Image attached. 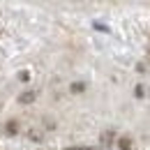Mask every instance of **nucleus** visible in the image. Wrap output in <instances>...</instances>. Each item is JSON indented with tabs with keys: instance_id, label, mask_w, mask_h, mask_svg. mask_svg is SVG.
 Returning a JSON list of instances; mask_svg holds the SVG:
<instances>
[{
	"instance_id": "1",
	"label": "nucleus",
	"mask_w": 150,
	"mask_h": 150,
	"mask_svg": "<svg viewBox=\"0 0 150 150\" xmlns=\"http://www.w3.org/2000/svg\"><path fill=\"white\" fill-rule=\"evenodd\" d=\"M35 97H37V93H33V90H28V93H23V95L19 97V102H21V104H30V102H33Z\"/></svg>"
},
{
	"instance_id": "2",
	"label": "nucleus",
	"mask_w": 150,
	"mask_h": 150,
	"mask_svg": "<svg viewBox=\"0 0 150 150\" xmlns=\"http://www.w3.org/2000/svg\"><path fill=\"white\" fill-rule=\"evenodd\" d=\"M93 25L97 28V30H99V33H111V30H109V25H104V23H99V21H95Z\"/></svg>"
},
{
	"instance_id": "3",
	"label": "nucleus",
	"mask_w": 150,
	"mask_h": 150,
	"mask_svg": "<svg viewBox=\"0 0 150 150\" xmlns=\"http://www.w3.org/2000/svg\"><path fill=\"white\" fill-rule=\"evenodd\" d=\"M120 148H122V150H129V148H132L129 139H120Z\"/></svg>"
},
{
	"instance_id": "4",
	"label": "nucleus",
	"mask_w": 150,
	"mask_h": 150,
	"mask_svg": "<svg viewBox=\"0 0 150 150\" xmlns=\"http://www.w3.org/2000/svg\"><path fill=\"white\" fill-rule=\"evenodd\" d=\"M83 88H86V86H83V83H74V86H72V93H81V90H83Z\"/></svg>"
},
{
	"instance_id": "5",
	"label": "nucleus",
	"mask_w": 150,
	"mask_h": 150,
	"mask_svg": "<svg viewBox=\"0 0 150 150\" xmlns=\"http://www.w3.org/2000/svg\"><path fill=\"white\" fill-rule=\"evenodd\" d=\"M136 97H143V86H136V90H134Z\"/></svg>"
},
{
	"instance_id": "6",
	"label": "nucleus",
	"mask_w": 150,
	"mask_h": 150,
	"mask_svg": "<svg viewBox=\"0 0 150 150\" xmlns=\"http://www.w3.org/2000/svg\"><path fill=\"white\" fill-rule=\"evenodd\" d=\"M19 79H21V81H28V79H30V74H28V72H21Z\"/></svg>"
},
{
	"instance_id": "7",
	"label": "nucleus",
	"mask_w": 150,
	"mask_h": 150,
	"mask_svg": "<svg viewBox=\"0 0 150 150\" xmlns=\"http://www.w3.org/2000/svg\"><path fill=\"white\" fill-rule=\"evenodd\" d=\"M67 150H93V148H67Z\"/></svg>"
}]
</instances>
